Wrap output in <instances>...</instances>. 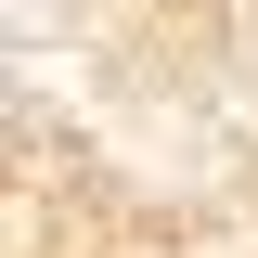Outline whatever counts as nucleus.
Instances as JSON below:
<instances>
[{
  "label": "nucleus",
  "instance_id": "f257e3e1",
  "mask_svg": "<svg viewBox=\"0 0 258 258\" xmlns=\"http://www.w3.org/2000/svg\"><path fill=\"white\" fill-rule=\"evenodd\" d=\"M26 245L181 258L258 220V0H0Z\"/></svg>",
  "mask_w": 258,
  "mask_h": 258
}]
</instances>
